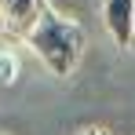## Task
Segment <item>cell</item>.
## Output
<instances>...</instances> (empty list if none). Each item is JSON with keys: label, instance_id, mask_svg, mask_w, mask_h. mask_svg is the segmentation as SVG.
I'll return each mask as SVG.
<instances>
[{"label": "cell", "instance_id": "cell-1", "mask_svg": "<svg viewBox=\"0 0 135 135\" xmlns=\"http://www.w3.org/2000/svg\"><path fill=\"white\" fill-rule=\"evenodd\" d=\"M26 44L33 47V55L55 77H69L77 69V62H80V55H84V29L47 7L44 15L37 18V26L29 29Z\"/></svg>", "mask_w": 135, "mask_h": 135}, {"label": "cell", "instance_id": "cell-2", "mask_svg": "<svg viewBox=\"0 0 135 135\" xmlns=\"http://www.w3.org/2000/svg\"><path fill=\"white\" fill-rule=\"evenodd\" d=\"M44 11H47V0H0V37L26 40Z\"/></svg>", "mask_w": 135, "mask_h": 135}, {"label": "cell", "instance_id": "cell-3", "mask_svg": "<svg viewBox=\"0 0 135 135\" xmlns=\"http://www.w3.org/2000/svg\"><path fill=\"white\" fill-rule=\"evenodd\" d=\"M102 22L117 47L135 44V0H102Z\"/></svg>", "mask_w": 135, "mask_h": 135}, {"label": "cell", "instance_id": "cell-4", "mask_svg": "<svg viewBox=\"0 0 135 135\" xmlns=\"http://www.w3.org/2000/svg\"><path fill=\"white\" fill-rule=\"evenodd\" d=\"M15 77H18V59H15V51H11V47H0V88L15 84Z\"/></svg>", "mask_w": 135, "mask_h": 135}, {"label": "cell", "instance_id": "cell-5", "mask_svg": "<svg viewBox=\"0 0 135 135\" xmlns=\"http://www.w3.org/2000/svg\"><path fill=\"white\" fill-rule=\"evenodd\" d=\"M80 135H110V132H102V128H88V132H80Z\"/></svg>", "mask_w": 135, "mask_h": 135}]
</instances>
